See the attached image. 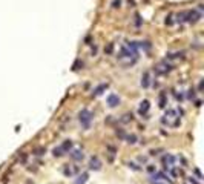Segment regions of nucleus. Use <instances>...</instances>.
Here are the masks:
<instances>
[{"label": "nucleus", "mask_w": 204, "mask_h": 184, "mask_svg": "<svg viewBox=\"0 0 204 184\" xmlns=\"http://www.w3.org/2000/svg\"><path fill=\"white\" fill-rule=\"evenodd\" d=\"M107 104H109L111 107H115L117 104H120V98H118V95L111 94L109 97H107Z\"/></svg>", "instance_id": "6"}, {"label": "nucleus", "mask_w": 204, "mask_h": 184, "mask_svg": "<svg viewBox=\"0 0 204 184\" xmlns=\"http://www.w3.org/2000/svg\"><path fill=\"white\" fill-rule=\"evenodd\" d=\"M106 87H107V85H106V83H103V85H100V86L97 87V89L94 91V94H95V95H98V94H101V91H104Z\"/></svg>", "instance_id": "9"}, {"label": "nucleus", "mask_w": 204, "mask_h": 184, "mask_svg": "<svg viewBox=\"0 0 204 184\" xmlns=\"http://www.w3.org/2000/svg\"><path fill=\"white\" fill-rule=\"evenodd\" d=\"M147 109H149V101H147V100L141 101V104H140V109H138V112H140V114H146V112H147Z\"/></svg>", "instance_id": "8"}, {"label": "nucleus", "mask_w": 204, "mask_h": 184, "mask_svg": "<svg viewBox=\"0 0 204 184\" xmlns=\"http://www.w3.org/2000/svg\"><path fill=\"white\" fill-rule=\"evenodd\" d=\"M91 120H92V114L87 111V109H83V111L80 112V123L83 124V127H89Z\"/></svg>", "instance_id": "4"}, {"label": "nucleus", "mask_w": 204, "mask_h": 184, "mask_svg": "<svg viewBox=\"0 0 204 184\" xmlns=\"http://www.w3.org/2000/svg\"><path fill=\"white\" fill-rule=\"evenodd\" d=\"M149 85H151V74H149V72H144V75L141 77V86H143V87H147Z\"/></svg>", "instance_id": "7"}, {"label": "nucleus", "mask_w": 204, "mask_h": 184, "mask_svg": "<svg viewBox=\"0 0 204 184\" xmlns=\"http://www.w3.org/2000/svg\"><path fill=\"white\" fill-rule=\"evenodd\" d=\"M201 11H198V9H187V11H183V12H180L178 16V22H187V23H195V22H198V20L201 18Z\"/></svg>", "instance_id": "2"}, {"label": "nucleus", "mask_w": 204, "mask_h": 184, "mask_svg": "<svg viewBox=\"0 0 204 184\" xmlns=\"http://www.w3.org/2000/svg\"><path fill=\"white\" fill-rule=\"evenodd\" d=\"M120 5H121V0H112V6H114V8H118Z\"/></svg>", "instance_id": "11"}, {"label": "nucleus", "mask_w": 204, "mask_h": 184, "mask_svg": "<svg viewBox=\"0 0 204 184\" xmlns=\"http://www.w3.org/2000/svg\"><path fill=\"white\" fill-rule=\"evenodd\" d=\"M117 57H118V60H120L124 66H131V65H134L135 61H137V58H138L137 52L132 51L131 48H127V46H123V48H121V52L118 54Z\"/></svg>", "instance_id": "1"}, {"label": "nucleus", "mask_w": 204, "mask_h": 184, "mask_svg": "<svg viewBox=\"0 0 204 184\" xmlns=\"http://www.w3.org/2000/svg\"><path fill=\"white\" fill-rule=\"evenodd\" d=\"M72 158H75V160L83 158V152H80V151H74V153H72Z\"/></svg>", "instance_id": "10"}, {"label": "nucleus", "mask_w": 204, "mask_h": 184, "mask_svg": "<svg viewBox=\"0 0 204 184\" xmlns=\"http://www.w3.org/2000/svg\"><path fill=\"white\" fill-rule=\"evenodd\" d=\"M171 71V65H167V63H158L157 67H155V72L157 74H166Z\"/></svg>", "instance_id": "5"}, {"label": "nucleus", "mask_w": 204, "mask_h": 184, "mask_svg": "<svg viewBox=\"0 0 204 184\" xmlns=\"http://www.w3.org/2000/svg\"><path fill=\"white\" fill-rule=\"evenodd\" d=\"M163 123L167 124L169 127H176L180 124V114L176 109H169L166 112V115L163 117Z\"/></svg>", "instance_id": "3"}, {"label": "nucleus", "mask_w": 204, "mask_h": 184, "mask_svg": "<svg viewBox=\"0 0 204 184\" xmlns=\"http://www.w3.org/2000/svg\"><path fill=\"white\" fill-rule=\"evenodd\" d=\"M107 52H112V45H109V46H107V49H106Z\"/></svg>", "instance_id": "12"}]
</instances>
